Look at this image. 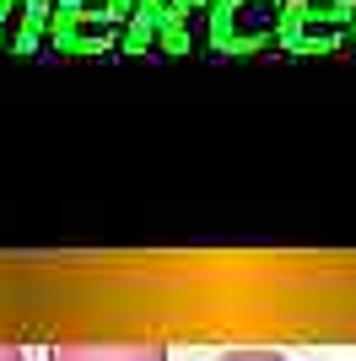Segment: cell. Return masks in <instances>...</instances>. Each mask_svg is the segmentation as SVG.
<instances>
[{
    "instance_id": "6da1fadb",
    "label": "cell",
    "mask_w": 356,
    "mask_h": 361,
    "mask_svg": "<svg viewBox=\"0 0 356 361\" xmlns=\"http://www.w3.org/2000/svg\"><path fill=\"white\" fill-rule=\"evenodd\" d=\"M44 361H173L162 340H54Z\"/></svg>"
},
{
    "instance_id": "3957f363",
    "label": "cell",
    "mask_w": 356,
    "mask_h": 361,
    "mask_svg": "<svg viewBox=\"0 0 356 361\" xmlns=\"http://www.w3.org/2000/svg\"><path fill=\"white\" fill-rule=\"evenodd\" d=\"M0 361H28V350L16 345V340H0Z\"/></svg>"
},
{
    "instance_id": "7a4b0ae2",
    "label": "cell",
    "mask_w": 356,
    "mask_h": 361,
    "mask_svg": "<svg viewBox=\"0 0 356 361\" xmlns=\"http://www.w3.org/2000/svg\"><path fill=\"white\" fill-rule=\"evenodd\" d=\"M210 361H297V356H286V350H222Z\"/></svg>"
}]
</instances>
